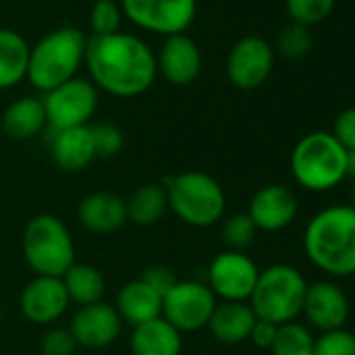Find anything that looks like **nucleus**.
I'll return each instance as SVG.
<instances>
[{
  "label": "nucleus",
  "instance_id": "f257e3e1",
  "mask_svg": "<svg viewBox=\"0 0 355 355\" xmlns=\"http://www.w3.org/2000/svg\"><path fill=\"white\" fill-rule=\"evenodd\" d=\"M84 63L92 78L90 82L119 98L144 94L159 73L150 46L125 32L86 38Z\"/></svg>",
  "mask_w": 355,
  "mask_h": 355
},
{
  "label": "nucleus",
  "instance_id": "f03ea898",
  "mask_svg": "<svg viewBox=\"0 0 355 355\" xmlns=\"http://www.w3.org/2000/svg\"><path fill=\"white\" fill-rule=\"evenodd\" d=\"M303 251L326 276H355V211L349 205L318 211L303 230Z\"/></svg>",
  "mask_w": 355,
  "mask_h": 355
},
{
  "label": "nucleus",
  "instance_id": "7ed1b4c3",
  "mask_svg": "<svg viewBox=\"0 0 355 355\" xmlns=\"http://www.w3.org/2000/svg\"><path fill=\"white\" fill-rule=\"evenodd\" d=\"M163 187L169 209L187 226L209 228L224 220L226 193L214 175L199 169H189L169 175Z\"/></svg>",
  "mask_w": 355,
  "mask_h": 355
},
{
  "label": "nucleus",
  "instance_id": "20e7f679",
  "mask_svg": "<svg viewBox=\"0 0 355 355\" xmlns=\"http://www.w3.org/2000/svg\"><path fill=\"white\" fill-rule=\"evenodd\" d=\"M86 36L71 26H63L46 34L34 49H30L28 78L30 84L40 92H51L53 88L76 78L84 63Z\"/></svg>",
  "mask_w": 355,
  "mask_h": 355
},
{
  "label": "nucleus",
  "instance_id": "39448f33",
  "mask_svg": "<svg viewBox=\"0 0 355 355\" xmlns=\"http://www.w3.org/2000/svg\"><path fill=\"white\" fill-rule=\"evenodd\" d=\"M291 173L305 191H332L347 178V150L332 132H309L291 153Z\"/></svg>",
  "mask_w": 355,
  "mask_h": 355
},
{
  "label": "nucleus",
  "instance_id": "423d86ee",
  "mask_svg": "<svg viewBox=\"0 0 355 355\" xmlns=\"http://www.w3.org/2000/svg\"><path fill=\"white\" fill-rule=\"evenodd\" d=\"M21 249L36 276L61 278L76 263L73 236L67 224L53 214H38L28 222Z\"/></svg>",
  "mask_w": 355,
  "mask_h": 355
},
{
  "label": "nucleus",
  "instance_id": "0eeeda50",
  "mask_svg": "<svg viewBox=\"0 0 355 355\" xmlns=\"http://www.w3.org/2000/svg\"><path fill=\"white\" fill-rule=\"evenodd\" d=\"M305 291L307 280L295 266L274 263L266 270H259V278L249 297V305L257 320L282 326L295 322L301 315Z\"/></svg>",
  "mask_w": 355,
  "mask_h": 355
},
{
  "label": "nucleus",
  "instance_id": "6e6552de",
  "mask_svg": "<svg viewBox=\"0 0 355 355\" xmlns=\"http://www.w3.org/2000/svg\"><path fill=\"white\" fill-rule=\"evenodd\" d=\"M216 305H218V299L207 286V282L178 280L171 286V291L163 297L161 318L167 320L182 334L197 332V330L207 328Z\"/></svg>",
  "mask_w": 355,
  "mask_h": 355
},
{
  "label": "nucleus",
  "instance_id": "1a4fd4ad",
  "mask_svg": "<svg viewBox=\"0 0 355 355\" xmlns=\"http://www.w3.org/2000/svg\"><path fill=\"white\" fill-rule=\"evenodd\" d=\"M42 103L53 132L90 125L98 107V88L90 80L73 78L46 92Z\"/></svg>",
  "mask_w": 355,
  "mask_h": 355
},
{
  "label": "nucleus",
  "instance_id": "9d476101",
  "mask_svg": "<svg viewBox=\"0 0 355 355\" xmlns=\"http://www.w3.org/2000/svg\"><path fill=\"white\" fill-rule=\"evenodd\" d=\"M121 13L138 28L161 34H187L197 15V0H121Z\"/></svg>",
  "mask_w": 355,
  "mask_h": 355
},
{
  "label": "nucleus",
  "instance_id": "9b49d317",
  "mask_svg": "<svg viewBox=\"0 0 355 355\" xmlns=\"http://www.w3.org/2000/svg\"><path fill=\"white\" fill-rule=\"evenodd\" d=\"M257 278V263L241 251H224L207 268V286L222 301H249Z\"/></svg>",
  "mask_w": 355,
  "mask_h": 355
},
{
  "label": "nucleus",
  "instance_id": "f8f14e48",
  "mask_svg": "<svg viewBox=\"0 0 355 355\" xmlns=\"http://www.w3.org/2000/svg\"><path fill=\"white\" fill-rule=\"evenodd\" d=\"M274 51L268 40L259 36L241 38L228 53L226 73L232 86L241 90L259 88L272 73Z\"/></svg>",
  "mask_w": 355,
  "mask_h": 355
},
{
  "label": "nucleus",
  "instance_id": "ddd939ff",
  "mask_svg": "<svg viewBox=\"0 0 355 355\" xmlns=\"http://www.w3.org/2000/svg\"><path fill=\"white\" fill-rule=\"evenodd\" d=\"M349 297L336 282L318 280L313 284H307L301 315H305L311 328L320 332L340 330L349 320Z\"/></svg>",
  "mask_w": 355,
  "mask_h": 355
},
{
  "label": "nucleus",
  "instance_id": "4468645a",
  "mask_svg": "<svg viewBox=\"0 0 355 355\" xmlns=\"http://www.w3.org/2000/svg\"><path fill=\"white\" fill-rule=\"evenodd\" d=\"M19 307L30 324L53 326L65 315L69 307V297L61 278L34 276L21 291Z\"/></svg>",
  "mask_w": 355,
  "mask_h": 355
},
{
  "label": "nucleus",
  "instance_id": "2eb2a0df",
  "mask_svg": "<svg viewBox=\"0 0 355 355\" xmlns=\"http://www.w3.org/2000/svg\"><path fill=\"white\" fill-rule=\"evenodd\" d=\"M299 214L297 195L284 184H266L249 201L247 216L261 232H280L288 228Z\"/></svg>",
  "mask_w": 355,
  "mask_h": 355
},
{
  "label": "nucleus",
  "instance_id": "dca6fc26",
  "mask_svg": "<svg viewBox=\"0 0 355 355\" xmlns=\"http://www.w3.org/2000/svg\"><path fill=\"white\" fill-rule=\"evenodd\" d=\"M121 318L115 309V305H109L105 301L78 307L69 322V332L73 334L78 347L86 349H103L115 343V338L121 332Z\"/></svg>",
  "mask_w": 355,
  "mask_h": 355
},
{
  "label": "nucleus",
  "instance_id": "f3484780",
  "mask_svg": "<svg viewBox=\"0 0 355 355\" xmlns=\"http://www.w3.org/2000/svg\"><path fill=\"white\" fill-rule=\"evenodd\" d=\"M203 69V55L199 44L187 34L167 36L161 44L157 57V71L173 84V86H189L193 84Z\"/></svg>",
  "mask_w": 355,
  "mask_h": 355
},
{
  "label": "nucleus",
  "instance_id": "a211bd4d",
  "mask_svg": "<svg viewBox=\"0 0 355 355\" xmlns=\"http://www.w3.org/2000/svg\"><path fill=\"white\" fill-rule=\"evenodd\" d=\"M78 220L92 234H113L128 224L125 199L111 191L90 193L78 205Z\"/></svg>",
  "mask_w": 355,
  "mask_h": 355
},
{
  "label": "nucleus",
  "instance_id": "6ab92c4d",
  "mask_svg": "<svg viewBox=\"0 0 355 355\" xmlns=\"http://www.w3.org/2000/svg\"><path fill=\"white\" fill-rule=\"evenodd\" d=\"M115 309L121 322H128L132 328H136L140 324L161 318L163 297L153 286H148L142 278H134L119 288L115 299Z\"/></svg>",
  "mask_w": 355,
  "mask_h": 355
},
{
  "label": "nucleus",
  "instance_id": "aec40b11",
  "mask_svg": "<svg viewBox=\"0 0 355 355\" xmlns=\"http://www.w3.org/2000/svg\"><path fill=\"white\" fill-rule=\"evenodd\" d=\"M255 322L257 315L249 301H222L216 305L207 328L218 343L239 345L249 340Z\"/></svg>",
  "mask_w": 355,
  "mask_h": 355
},
{
  "label": "nucleus",
  "instance_id": "412c9836",
  "mask_svg": "<svg viewBox=\"0 0 355 355\" xmlns=\"http://www.w3.org/2000/svg\"><path fill=\"white\" fill-rule=\"evenodd\" d=\"M51 155L63 171L78 173V171L86 169L96 159L90 125L55 132L53 144H51Z\"/></svg>",
  "mask_w": 355,
  "mask_h": 355
},
{
  "label": "nucleus",
  "instance_id": "4be33fe9",
  "mask_svg": "<svg viewBox=\"0 0 355 355\" xmlns=\"http://www.w3.org/2000/svg\"><path fill=\"white\" fill-rule=\"evenodd\" d=\"M182 332L163 318L136 326L130 336L132 355H182Z\"/></svg>",
  "mask_w": 355,
  "mask_h": 355
},
{
  "label": "nucleus",
  "instance_id": "5701e85b",
  "mask_svg": "<svg viewBox=\"0 0 355 355\" xmlns=\"http://www.w3.org/2000/svg\"><path fill=\"white\" fill-rule=\"evenodd\" d=\"M46 125H49V121H46L44 103H42V98H36V96L15 98L3 113L5 134L19 142L32 140Z\"/></svg>",
  "mask_w": 355,
  "mask_h": 355
},
{
  "label": "nucleus",
  "instance_id": "b1692460",
  "mask_svg": "<svg viewBox=\"0 0 355 355\" xmlns=\"http://www.w3.org/2000/svg\"><path fill=\"white\" fill-rule=\"evenodd\" d=\"M30 49L19 32L0 28V90L13 88L28 78Z\"/></svg>",
  "mask_w": 355,
  "mask_h": 355
},
{
  "label": "nucleus",
  "instance_id": "393cba45",
  "mask_svg": "<svg viewBox=\"0 0 355 355\" xmlns=\"http://www.w3.org/2000/svg\"><path fill=\"white\" fill-rule=\"evenodd\" d=\"M125 209H128V222L136 226L148 228L159 224L169 209L165 187L159 182H146L138 187L125 199Z\"/></svg>",
  "mask_w": 355,
  "mask_h": 355
},
{
  "label": "nucleus",
  "instance_id": "a878e982",
  "mask_svg": "<svg viewBox=\"0 0 355 355\" xmlns=\"http://www.w3.org/2000/svg\"><path fill=\"white\" fill-rule=\"evenodd\" d=\"M61 282L67 291L69 303H76L78 307L103 301L105 291H107V282H105L103 272L90 263H78L76 261L61 276Z\"/></svg>",
  "mask_w": 355,
  "mask_h": 355
},
{
  "label": "nucleus",
  "instance_id": "bb28decb",
  "mask_svg": "<svg viewBox=\"0 0 355 355\" xmlns=\"http://www.w3.org/2000/svg\"><path fill=\"white\" fill-rule=\"evenodd\" d=\"M313 345L315 338L309 332L307 326L295 322L278 326L274 345H272V355H313Z\"/></svg>",
  "mask_w": 355,
  "mask_h": 355
},
{
  "label": "nucleus",
  "instance_id": "cd10ccee",
  "mask_svg": "<svg viewBox=\"0 0 355 355\" xmlns=\"http://www.w3.org/2000/svg\"><path fill=\"white\" fill-rule=\"evenodd\" d=\"M257 232L259 230L255 228L253 220L247 214H234L222 222L220 236H222V243L226 245V251L245 253V249H249L255 243Z\"/></svg>",
  "mask_w": 355,
  "mask_h": 355
},
{
  "label": "nucleus",
  "instance_id": "c85d7f7f",
  "mask_svg": "<svg viewBox=\"0 0 355 355\" xmlns=\"http://www.w3.org/2000/svg\"><path fill=\"white\" fill-rule=\"evenodd\" d=\"M311 46H313V36H311L309 28H305V26L291 21L278 34V51L288 61L305 59L309 55Z\"/></svg>",
  "mask_w": 355,
  "mask_h": 355
},
{
  "label": "nucleus",
  "instance_id": "c756f323",
  "mask_svg": "<svg viewBox=\"0 0 355 355\" xmlns=\"http://www.w3.org/2000/svg\"><path fill=\"white\" fill-rule=\"evenodd\" d=\"M334 9V0H286V13L293 24L315 26L324 21Z\"/></svg>",
  "mask_w": 355,
  "mask_h": 355
},
{
  "label": "nucleus",
  "instance_id": "7c9ffc66",
  "mask_svg": "<svg viewBox=\"0 0 355 355\" xmlns=\"http://www.w3.org/2000/svg\"><path fill=\"white\" fill-rule=\"evenodd\" d=\"M121 7L115 0H96L90 11L92 36H111L119 32L121 26Z\"/></svg>",
  "mask_w": 355,
  "mask_h": 355
},
{
  "label": "nucleus",
  "instance_id": "2f4dec72",
  "mask_svg": "<svg viewBox=\"0 0 355 355\" xmlns=\"http://www.w3.org/2000/svg\"><path fill=\"white\" fill-rule=\"evenodd\" d=\"M90 132H92L96 157L111 159V157L121 153V148H123V132L115 123H109V121L90 123Z\"/></svg>",
  "mask_w": 355,
  "mask_h": 355
},
{
  "label": "nucleus",
  "instance_id": "473e14b6",
  "mask_svg": "<svg viewBox=\"0 0 355 355\" xmlns=\"http://www.w3.org/2000/svg\"><path fill=\"white\" fill-rule=\"evenodd\" d=\"M313 355H355V334L345 328L322 332L315 338Z\"/></svg>",
  "mask_w": 355,
  "mask_h": 355
},
{
  "label": "nucleus",
  "instance_id": "72a5a7b5",
  "mask_svg": "<svg viewBox=\"0 0 355 355\" xmlns=\"http://www.w3.org/2000/svg\"><path fill=\"white\" fill-rule=\"evenodd\" d=\"M78 343L69 328L53 326L40 338V353L42 355H76Z\"/></svg>",
  "mask_w": 355,
  "mask_h": 355
},
{
  "label": "nucleus",
  "instance_id": "f704fd0d",
  "mask_svg": "<svg viewBox=\"0 0 355 355\" xmlns=\"http://www.w3.org/2000/svg\"><path fill=\"white\" fill-rule=\"evenodd\" d=\"M332 136L343 144L345 150H355V107H349L338 113Z\"/></svg>",
  "mask_w": 355,
  "mask_h": 355
},
{
  "label": "nucleus",
  "instance_id": "c9c22d12",
  "mask_svg": "<svg viewBox=\"0 0 355 355\" xmlns=\"http://www.w3.org/2000/svg\"><path fill=\"white\" fill-rule=\"evenodd\" d=\"M148 286H153L161 297H165L169 291H171V286L178 282V276L167 268V266H148L144 272H142V276H140Z\"/></svg>",
  "mask_w": 355,
  "mask_h": 355
},
{
  "label": "nucleus",
  "instance_id": "e433bc0d",
  "mask_svg": "<svg viewBox=\"0 0 355 355\" xmlns=\"http://www.w3.org/2000/svg\"><path fill=\"white\" fill-rule=\"evenodd\" d=\"M276 332H278V326L276 324L266 322V320H257L253 324V330L249 334V340L255 347H259V349H272L274 338H276Z\"/></svg>",
  "mask_w": 355,
  "mask_h": 355
},
{
  "label": "nucleus",
  "instance_id": "4c0bfd02",
  "mask_svg": "<svg viewBox=\"0 0 355 355\" xmlns=\"http://www.w3.org/2000/svg\"><path fill=\"white\" fill-rule=\"evenodd\" d=\"M347 178L355 180V150H347Z\"/></svg>",
  "mask_w": 355,
  "mask_h": 355
},
{
  "label": "nucleus",
  "instance_id": "58836bf2",
  "mask_svg": "<svg viewBox=\"0 0 355 355\" xmlns=\"http://www.w3.org/2000/svg\"><path fill=\"white\" fill-rule=\"evenodd\" d=\"M349 207L355 211V180H353V189H351V205Z\"/></svg>",
  "mask_w": 355,
  "mask_h": 355
},
{
  "label": "nucleus",
  "instance_id": "ea45409f",
  "mask_svg": "<svg viewBox=\"0 0 355 355\" xmlns=\"http://www.w3.org/2000/svg\"><path fill=\"white\" fill-rule=\"evenodd\" d=\"M3 322H5V311H3V307H0V326H3Z\"/></svg>",
  "mask_w": 355,
  "mask_h": 355
}]
</instances>
